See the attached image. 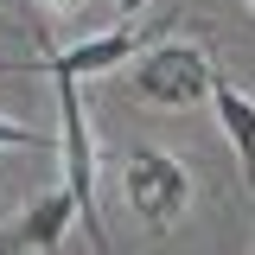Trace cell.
Wrapping results in <instances>:
<instances>
[{
	"label": "cell",
	"mask_w": 255,
	"mask_h": 255,
	"mask_svg": "<svg viewBox=\"0 0 255 255\" xmlns=\"http://www.w3.org/2000/svg\"><path fill=\"white\" fill-rule=\"evenodd\" d=\"M77 223V198H70V185L45 191V198H32L19 217L0 230V255H32V249H58L64 230Z\"/></svg>",
	"instance_id": "cell-4"
},
{
	"label": "cell",
	"mask_w": 255,
	"mask_h": 255,
	"mask_svg": "<svg viewBox=\"0 0 255 255\" xmlns=\"http://www.w3.org/2000/svg\"><path fill=\"white\" fill-rule=\"evenodd\" d=\"M0 147H26V153H45L51 140H45V134H32V128H19V122H6V115H0Z\"/></svg>",
	"instance_id": "cell-7"
},
{
	"label": "cell",
	"mask_w": 255,
	"mask_h": 255,
	"mask_svg": "<svg viewBox=\"0 0 255 255\" xmlns=\"http://www.w3.org/2000/svg\"><path fill=\"white\" fill-rule=\"evenodd\" d=\"M211 109H217L223 134H230V147H236V166H243V179H249V191H255V96H243L230 77H217Z\"/></svg>",
	"instance_id": "cell-6"
},
{
	"label": "cell",
	"mask_w": 255,
	"mask_h": 255,
	"mask_svg": "<svg viewBox=\"0 0 255 255\" xmlns=\"http://www.w3.org/2000/svg\"><path fill=\"white\" fill-rule=\"evenodd\" d=\"M134 58H140V32H134V26H115V32H102V38L70 45V51H51V77L83 83V77H102V70H128Z\"/></svg>",
	"instance_id": "cell-5"
},
{
	"label": "cell",
	"mask_w": 255,
	"mask_h": 255,
	"mask_svg": "<svg viewBox=\"0 0 255 255\" xmlns=\"http://www.w3.org/2000/svg\"><path fill=\"white\" fill-rule=\"evenodd\" d=\"M122 77H128V90L140 96V102H153V109H198V102H211V90H217L211 58L198 45H185V38L147 45Z\"/></svg>",
	"instance_id": "cell-1"
},
{
	"label": "cell",
	"mask_w": 255,
	"mask_h": 255,
	"mask_svg": "<svg viewBox=\"0 0 255 255\" xmlns=\"http://www.w3.org/2000/svg\"><path fill=\"white\" fill-rule=\"evenodd\" d=\"M51 83H58V153H64V185L77 198V223L96 243V255H115L109 223H102V198H96V140H90V115H83V90L70 77H51Z\"/></svg>",
	"instance_id": "cell-2"
},
{
	"label": "cell",
	"mask_w": 255,
	"mask_h": 255,
	"mask_svg": "<svg viewBox=\"0 0 255 255\" xmlns=\"http://www.w3.org/2000/svg\"><path fill=\"white\" fill-rule=\"evenodd\" d=\"M249 6H255V0H249Z\"/></svg>",
	"instance_id": "cell-10"
},
{
	"label": "cell",
	"mask_w": 255,
	"mask_h": 255,
	"mask_svg": "<svg viewBox=\"0 0 255 255\" xmlns=\"http://www.w3.org/2000/svg\"><path fill=\"white\" fill-rule=\"evenodd\" d=\"M38 6H45V19H51V26H64V19H77V13H83V0H38Z\"/></svg>",
	"instance_id": "cell-8"
},
{
	"label": "cell",
	"mask_w": 255,
	"mask_h": 255,
	"mask_svg": "<svg viewBox=\"0 0 255 255\" xmlns=\"http://www.w3.org/2000/svg\"><path fill=\"white\" fill-rule=\"evenodd\" d=\"M122 198L128 211L147 223V230H166V223L185 217L191 204V172L179 153H166V147H134L122 159Z\"/></svg>",
	"instance_id": "cell-3"
},
{
	"label": "cell",
	"mask_w": 255,
	"mask_h": 255,
	"mask_svg": "<svg viewBox=\"0 0 255 255\" xmlns=\"http://www.w3.org/2000/svg\"><path fill=\"white\" fill-rule=\"evenodd\" d=\"M115 6H122V19H134V13H140L147 0H115Z\"/></svg>",
	"instance_id": "cell-9"
}]
</instances>
